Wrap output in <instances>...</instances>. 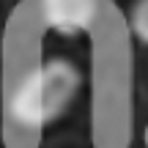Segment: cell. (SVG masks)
Returning a JSON list of instances; mask_svg holds the SVG:
<instances>
[{"label":"cell","mask_w":148,"mask_h":148,"mask_svg":"<svg viewBox=\"0 0 148 148\" xmlns=\"http://www.w3.org/2000/svg\"><path fill=\"white\" fill-rule=\"evenodd\" d=\"M82 74L69 58H36L3 69V143L5 148H36L44 126L71 107Z\"/></svg>","instance_id":"obj_1"},{"label":"cell","mask_w":148,"mask_h":148,"mask_svg":"<svg viewBox=\"0 0 148 148\" xmlns=\"http://www.w3.org/2000/svg\"><path fill=\"white\" fill-rule=\"evenodd\" d=\"M41 27L58 33L90 30L101 22L107 0H27Z\"/></svg>","instance_id":"obj_2"},{"label":"cell","mask_w":148,"mask_h":148,"mask_svg":"<svg viewBox=\"0 0 148 148\" xmlns=\"http://www.w3.org/2000/svg\"><path fill=\"white\" fill-rule=\"evenodd\" d=\"M129 30L134 38L148 44V0H134L129 8Z\"/></svg>","instance_id":"obj_3"}]
</instances>
